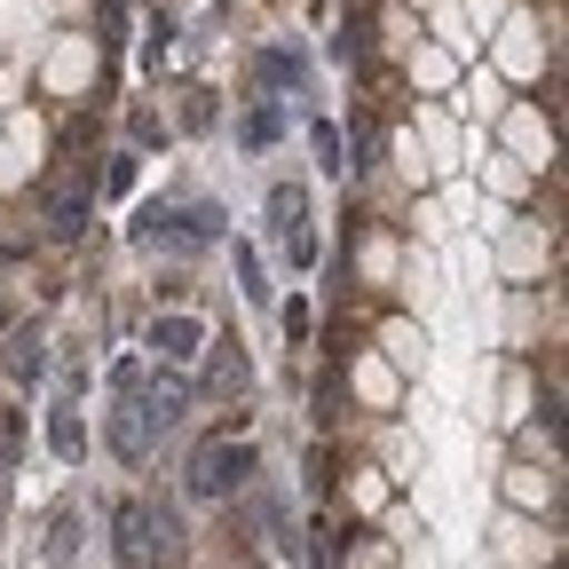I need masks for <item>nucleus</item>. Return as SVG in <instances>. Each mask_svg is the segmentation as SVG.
Wrapping results in <instances>:
<instances>
[{
  "instance_id": "nucleus-6",
  "label": "nucleus",
  "mask_w": 569,
  "mask_h": 569,
  "mask_svg": "<svg viewBox=\"0 0 569 569\" xmlns=\"http://www.w3.org/2000/svg\"><path fill=\"white\" fill-rule=\"evenodd\" d=\"M48 443H56L63 459H80V451H88V427H80V411H56V427H48Z\"/></svg>"
},
{
  "instance_id": "nucleus-8",
  "label": "nucleus",
  "mask_w": 569,
  "mask_h": 569,
  "mask_svg": "<svg viewBox=\"0 0 569 569\" xmlns=\"http://www.w3.org/2000/svg\"><path fill=\"white\" fill-rule=\"evenodd\" d=\"M246 569H261V561H246Z\"/></svg>"
},
{
  "instance_id": "nucleus-7",
  "label": "nucleus",
  "mask_w": 569,
  "mask_h": 569,
  "mask_svg": "<svg viewBox=\"0 0 569 569\" xmlns=\"http://www.w3.org/2000/svg\"><path fill=\"white\" fill-rule=\"evenodd\" d=\"M9 372H17V380L40 372V340H32V332H9Z\"/></svg>"
},
{
  "instance_id": "nucleus-3",
  "label": "nucleus",
  "mask_w": 569,
  "mask_h": 569,
  "mask_svg": "<svg viewBox=\"0 0 569 569\" xmlns=\"http://www.w3.org/2000/svg\"><path fill=\"white\" fill-rule=\"evenodd\" d=\"M111 530H119V561L127 569H151V507H142V498H127V507L111 515Z\"/></svg>"
},
{
  "instance_id": "nucleus-5",
  "label": "nucleus",
  "mask_w": 569,
  "mask_h": 569,
  "mask_svg": "<svg viewBox=\"0 0 569 569\" xmlns=\"http://www.w3.org/2000/svg\"><path fill=\"white\" fill-rule=\"evenodd\" d=\"M80 222H88V190L63 182V190H56V238H80Z\"/></svg>"
},
{
  "instance_id": "nucleus-4",
  "label": "nucleus",
  "mask_w": 569,
  "mask_h": 569,
  "mask_svg": "<svg viewBox=\"0 0 569 569\" xmlns=\"http://www.w3.org/2000/svg\"><path fill=\"white\" fill-rule=\"evenodd\" d=\"M151 348H159V356H167V365H190V356H198V348H206V332H198V325H190V317H167V325H159V332H151Z\"/></svg>"
},
{
  "instance_id": "nucleus-1",
  "label": "nucleus",
  "mask_w": 569,
  "mask_h": 569,
  "mask_svg": "<svg viewBox=\"0 0 569 569\" xmlns=\"http://www.w3.org/2000/svg\"><path fill=\"white\" fill-rule=\"evenodd\" d=\"M246 467H253V459H246L238 443H230V451H222V443H198V459H190V490H198V498H222Z\"/></svg>"
},
{
  "instance_id": "nucleus-2",
  "label": "nucleus",
  "mask_w": 569,
  "mask_h": 569,
  "mask_svg": "<svg viewBox=\"0 0 569 569\" xmlns=\"http://www.w3.org/2000/svg\"><path fill=\"white\" fill-rule=\"evenodd\" d=\"M119 388H127V403L111 419V443H119V459H142V451H151V403H134V365L119 372Z\"/></svg>"
}]
</instances>
